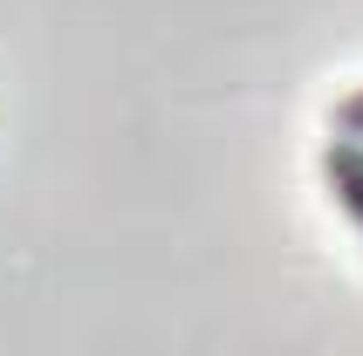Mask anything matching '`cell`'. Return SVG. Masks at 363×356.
<instances>
[{
    "mask_svg": "<svg viewBox=\"0 0 363 356\" xmlns=\"http://www.w3.org/2000/svg\"><path fill=\"white\" fill-rule=\"evenodd\" d=\"M323 178H329V199L343 206L350 226L363 233V144L329 138V144H323Z\"/></svg>",
    "mask_w": 363,
    "mask_h": 356,
    "instance_id": "cell-1",
    "label": "cell"
},
{
    "mask_svg": "<svg viewBox=\"0 0 363 356\" xmlns=\"http://www.w3.org/2000/svg\"><path fill=\"white\" fill-rule=\"evenodd\" d=\"M329 123H336V138L363 144V89H343V96L329 103Z\"/></svg>",
    "mask_w": 363,
    "mask_h": 356,
    "instance_id": "cell-2",
    "label": "cell"
}]
</instances>
